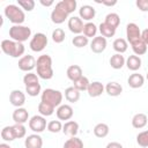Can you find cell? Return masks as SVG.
Returning a JSON list of instances; mask_svg holds the SVG:
<instances>
[{"instance_id": "9a60e30c", "label": "cell", "mask_w": 148, "mask_h": 148, "mask_svg": "<svg viewBox=\"0 0 148 148\" xmlns=\"http://www.w3.org/2000/svg\"><path fill=\"white\" fill-rule=\"evenodd\" d=\"M12 117L15 124H25L27 121H29V112L24 108H16L13 111Z\"/></svg>"}, {"instance_id": "83f0119b", "label": "cell", "mask_w": 148, "mask_h": 148, "mask_svg": "<svg viewBox=\"0 0 148 148\" xmlns=\"http://www.w3.org/2000/svg\"><path fill=\"white\" fill-rule=\"evenodd\" d=\"M112 47H113V50H114L117 53L123 54L124 52L127 51L128 43H127V40L124 39V38H117V39L113 40V43H112Z\"/></svg>"}, {"instance_id": "6da1fadb", "label": "cell", "mask_w": 148, "mask_h": 148, "mask_svg": "<svg viewBox=\"0 0 148 148\" xmlns=\"http://www.w3.org/2000/svg\"><path fill=\"white\" fill-rule=\"evenodd\" d=\"M37 75L43 80H50L53 77L52 68V58L49 54H42L37 58L36 61Z\"/></svg>"}, {"instance_id": "5b68a950", "label": "cell", "mask_w": 148, "mask_h": 148, "mask_svg": "<svg viewBox=\"0 0 148 148\" xmlns=\"http://www.w3.org/2000/svg\"><path fill=\"white\" fill-rule=\"evenodd\" d=\"M31 36V29L27 25H13L9 28V37L10 39L15 40V42H20L23 43L25 40H28Z\"/></svg>"}, {"instance_id": "e575fe53", "label": "cell", "mask_w": 148, "mask_h": 148, "mask_svg": "<svg viewBox=\"0 0 148 148\" xmlns=\"http://www.w3.org/2000/svg\"><path fill=\"white\" fill-rule=\"evenodd\" d=\"M1 139L6 142H8V141L10 142V141H14L16 139L14 131H13V126H5L1 130Z\"/></svg>"}, {"instance_id": "d4e9b609", "label": "cell", "mask_w": 148, "mask_h": 148, "mask_svg": "<svg viewBox=\"0 0 148 148\" xmlns=\"http://www.w3.org/2000/svg\"><path fill=\"white\" fill-rule=\"evenodd\" d=\"M80 92L75 87H68L65 89V98L69 103H76L80 99Z\"/></svg>"}, {"instance_id": "60d3db41", "label": "cell", "mask_w": 148, "mask_h": 148, "mask_svg": "<svg viewBox=\"0 0 148 148\" xmlns=\"http://www.w3.org/2000/svg\"><path fill=\"white\" fill-rule=\"evenodd\" d=\"M136 143L142 148L148 147V130L142 131L136 135Z\"/></svg>"}, {"instance_id": "7c38bea8", "label": "cell", "mask_w": 148, "mask_h": 148, "mask_svg": "<svg viewBox=\"0 0 148 148\" xmlns=\"http://www.w3.org/2000/svg\"><path fill=\"white\" fill-rule=\"evenodd\" d=\"M56 114H57V118L59 120H66V121H68L73 117L74 111H73V108L69 104H61L60 106L57 108Z\"/></svg>"}, {"instance_id": "30bf717a", "label": "cell", "mask_w": 148, "mask_h": 148, "mask_svg": "<svg viewBox=\"0 0 148 148\" xmlns=\"http://www.w3.org/2000/svg\"><path fill=\"white\" fill-rule=\"evenodd\" d=\"M36 59L34 56L31 54H27V56H23L22 58L18 59V62H17V66L18 68L22 71V72H31L35 67H36Z\"/></svg>"}, {"instance_id": "7402d4cb", "label": "cell", "mask_w": 148, "mask_h": 148, "mask_svg": "<svg viewBox=\"0 0 148 148\" xmlns=\"http://www.w3.org/2000/svg\"><path fill=\"white\" fill-rule=\"evenodd\" d=\"M148 123V117L146 113H142V112H139V113H135L132 118V126L134 128H143Z\"/></svg>"}, {"instance_id": "681fc988", "label": "cell", "mask_w": 148, "mask_h": 148, "mask_svg": "<svg viewBox=\"0 0 148 148\" xmlns=\"http://www.w3.org/2000/svg\"><path fill=\"white\" fill-rule=\"evenodd\" d=\"M96 2H97V3L105 5V6H110V7H111V6H114V5L117 3V1H116V0H113V1H105V0H104V1H98V0H97Z\"/></svg>"}, {"instance_id": "74e56055", "label": "cell", "mask_w": 148, "mask_h": 148, "mask_svg": "<svg viewBox=\"0 0 148 148\" xmlns=\"http://www.w3.org/2000/svg\"><path fill=\"white\" fill-rule=\"evenodd\" d=\"M23 83L25 87L31 86V84H37L39 83V76L32 72H29L23 76Z\"/></svg>"}, {"instance_id": "f6af8a7d", "label": "cell", "mask_w": 148, "mask_h": 148, "mask_svg": "<svg viewBox=\"0 0 148 148\" xmlns=\"http://www.w3.org/2000/svg\"><path fill=\"white\" fill-rule=\"evenodd\" d=\"M62 2H64V5H65V7L67 8V10L69 12V14H72V13L76 9L77 3H76L75 0H62Z\"/></svg>"}, {"instance_id": "4dcf8cb0", "label": "cell", "mask_w": 148, "mask_h": 148, "mask_svg": "<svg viewBox=\"0 0 148 148\" xmlns=\"http://www.w3.org/2000/svg\"><path fill=\"white\" fill-rule=\"evenodd\" d=\"M104 22L109 25H111L112 28L117 29L120 24V16L117 14V13H109L106 16H105V20Z\"/></svg>"}, {"instance_id": "4316f807", "label": "cell", "mask_w": 148, "mask_h": 148, "mask_svg": "<svg viewBox=\"0 0 148 148\" xmlns=\"http://www.w3.org/2000/svg\"><path fill=\"white\" fill-rule=\"evenodd\" d=\"M109 132H110V128H109L108 124H105V123H98L94 127V134L96 138H99V139L105 138L109 134Z\"/></svg>"}, {"instance_id": "d6986e66", "label": "cell", "mask_w": 148, "mask_h": 148, "mask_svg": "<svg viewBox=\"0 0 148 148\" xmlns=\"http://www.w3.org/2000/svg\"><path fill=\"white\" fill-rule=\"evenodd\" d=\"M127 83H128V86H130L131 88H133V89L141 88V87L143 86V83H145V77H143L141 74L134 72L133 74H131V75L128 76Z\"/></svg>"}, {"instance_id": "7a4b0ae2", "label": "cell", "mask_w": 148, "mask_h": 148, "mask_svg": "<svg viewBox=\"0 0 148 148\" xmlns=\"http://www.w3.org/2000/svg\"><path fill=\"white\" fill-rule=\"evenodd\" d=\"M1 50L5 54L12 58H22L25 51L23 43L15 42L13 39H3L1 42Z\"/></svg>"}, {"instance_id": "c3c4849f", "label": "cell", "mask_w": 148, "mask_h": 148, "mask_svg": "<svg viewBox=\"0 0 148 148\" xmlns=\"http://www.w3.org/2000/svg\"><path fill=\"white\" fill-rule=\"evenodd\" d=\"M141 38H142V40L145 42V44L148 46V28L141 31Z\"/></svg>"}, {"instance_id": "7bdbcfd3", "label": "cell", "mask_w": 148, "mask_h": 148, "mask_svg": "<svg viewBox=\"0 0 148 148\" xmlns=\"http://www.w3.org/2000/svg\"><path fill=\"white\" fill-rule=\"evenodd\" d=\"M40 90H42V87L39 83L37 84H31V86H28L25 87V92L31 96V97H35V96H38L40 94Z\"/></svg>"}, {"instance_id": "cb8c5ba5", "label": "cell", "mask_w": 148, "mask_h": 148, "mask_svg": "<svg viewBox=\"0 0 148 148\" xmlns=\"http://www.w3.org/2000/svg\"><path fill=\"white\" fill-rule=\"evenodd\" d=\"M66 75L71 81L74 82L82 76V68L79 65H71L66 71Z\"/></svg>"}, {"instance_id": "7dc6e473", "label": "cell", "mask_w": 148, "mask_h": 148, "mask_svg": "<svg viewBox=\"0 0 148 148\" xmlns=\"http://www.w3.org/2000/svg\"><path fill=\"white\" fill-rule=\"evenodd\" d=\"M105 148H124V147L121 143H119L117 141H112V142H109Z\"/></svg>"}, {"instance_id": "f907efd6", "label": "cell", "mask_w": 148, "mask_h": 148, "mask_svg": "<svg viewBox=\"0 0 148 148\" xmlns=\"http://www.w3.org/2000/svg\"><path fill=\"white\" fill-rule=\"evenodd\" d=\"M39 2H40V5H42V6H44V7H50V6H52V5L54 3V1H52V0H49V1L40 0Z\"/></svg>"}, {"instance_id": "ffe728a7", "label": "cell", "mask_w": 148, "mask_h": 148, "mask_svg": "<svg viewBox=\"0 0 148 148\" xmlns=\"http://www.w3.org/2000/svg\"><path fill=\"white\" fill-rule=\"evenodd\" d=\"M105 91L109 96L111 97H117L123 92V87L120 83L116 82V81H111L109 83H106L105 86Z\"/></svg>"}, {"instance_id": "d6a6232c", "label": "cell", "mask_w": 148, "mask_h": 148, "mask_svg": "<svg viewBox=\"0 0 148 148\" xmlns=\"http://www.w3.org/2000/svg\"><path fill=\"white\" fill-rule=\"evenodd\" d=\"M131 46H132V50H133V52H134V54L135 56H143L146 52H147V45L145 44V42L141 39V40H138V42H135V43H133V44H131Z\"/></svg>"}, {"instance_id": "e0dca14e", "label": "cell", "mask_w": 148, "mask_h": 148, "mask_svg": "<svg viewBox=\"0 0 148 148\" xmlns=\"http://www.w3.org/2000/svg\"><path fill=\"white\" fill-rule=\"evenodd\" d=\"M95 15H96V10L90 5H83L79 9V17L82 21L83 20L84 21H90V20H92L95 17Z\"/></svg>"}, {"instance_id": "ac0fdd59", "label": "cell", "mask_w": 148, "mask_h": 148, "mask_svg": "<svg viewBox=\"0 0 148 148\" xmlns=\"http://www.w3.org/2000/svg\"><path fill=\"white\" fill-rule=\"evenodd\" d=\"M105 90V87L103 86L102 82L99 81H94V82H90L89 84V88H88V95L90 97H98L101 96Z\"/></svg>"}, {"instance_id": "f1b7e54d", "label": "cell", "mask_w": 148, "mask_h": 148, "mask_svg": "<svg viewBox=\"0 0 148 148\" xmlns=\"http://www.w3.org/2000/svg\"><path fill=\"white\" fill-rule=\"evenodd\" d=\"M98 30H99V32H101V36H103V37H105V38H110V37H113V36H114L117 29L112 28L111 25L106 24L105 22H102V23L99 24V27H98Z\"/></svg>"}, {"instance_id": "ab89813d", "label": "cell", "mask_w": 148, "mask_h": 148, "mask_svg": "<svg viewBox=\"0 0 148 148\" xmlns=\"http://www.w3.org/2000/svg\"><path fill=\"white\" fill-rule=\"evenodd\" d=\"M13 131H14V134H15L16 139H22L27 134V128H25L24 124H14L13 125Z\"/></svg>"}, {"instance_id": "bcb514c9", "label": "cell", "mask_w": 148, "mask_h": 148, "mask_svg": "<svg viewBox=\"0 0 148 148\" xmlns=\"http://www.w3.org/2000/svg\"><path fill=\"white\" fill-rule=\"evenodd\" d=\"M136 7L141 12H148V0H136L135 1Z\"/></svg>"}, {"instance_id": "9c48e42d", "label": "cell", "mask_w": 148, "mask_h": 148, "mask_svg": "<svg viewBox=\"0 0 148 148\" xmlns=\"http://www.w3.org/2000/svg\"><path fill=\"white\" fill-rule=\"evenodd\" d=\"M126 37H127V42L130 44H133V43L142 39L141 38V30L136 23L131 22L126 25Z\"/></svg>"}, {"instance_id": "484cf974", "label": "cell", "mask_w": 148, "mask_h": 148, "mask_svg": "<svg viewBox=\"0 0 148 148\" xmlns=\"http://www.w3.org/2000/svg\"><path fill=\"white\" fill-rule=\"evenodd\" d=\"M109 62H110V65H111V67L113 69H121L124 67V65L126 64V60H125V58H124L123 54L116 53V54L111 56Z\"/></svg>"}, {"instance_id": "5bb4252c", "label": "cell", "mask_w": 148, "mask_h": 148, "mask_svg": "<svg viewBox=\"0 0 148 148\" xmlns=\"http://www.w3.org/2000/svg\"><path fill=\"white\" fill-rule=\"evenodd\" d=\"M67 25H68V29L73 34H76V35H81V32H83V21L79 17V16H72L68 18V22H67Z\"/></svg>"}, {"instance_id": "816d5d0a", "label": "cell", "mask_w": 148, "mask_h": 148, "mask_svg": "<svg viewBox=\"0 0 148 148\" xmlns=\"http://www.w3.org/2000/svg\"><path fill=\"white\" fill-rule=\"evenodd\" d=\"M0 148H12L8 143H6V142H2V143H0Z\"/></svg>"}, {"instance_id": "8992f818", "label": "cell", "mask_w": 148, "mask_h": 148, "mask_svg": "<svg viewBox=\"0 0 148 148\" xmlns=\"http://www.w3.org/2000/svg\"><path fill=\"white\" fill-rule=\"evenodd\" d=\"M68 15H69V12L67 10V8L65 7V5L61 0V1L57 2L54 6V8L51 13V21L54 24H61L68 18Z\"/></svg>"}, {"instance_id": "8fae6325", "label": "cell", "mask_w": 148, "mask_h": 148, "mask_svg": "<svg viewBox=\"0 0 148 148\" xmlns=\"http://www.w3.org/2000/svg\"><path fill=\"white\" fill-rule=\"evenodd\" d=\"M9 102L15 108H22L25 103V94L18 89H14L9 94Z\"/></svg>"}, {"instance_id": "ba28073f", "label": "cell", "mask_w": 148, "mask_h": 148, "mask_svg": "<svg viewBox=\"0 0 148 148\" xmlns=\"http://www.w3.org/2000/svg\"><path fill=\"white\" fill-rule=\"evenodd\" d=\"M28 125H29V128L35 132V133H42L43 131L46 130L47 127V124H46V120H45V117L40 116V114H35L32 116L29 121H28Z\"/></svg>"}, {"instance_id": "52a82bcc", "label": "cell", "mask_w": 148, "mask_h": 148, "mask_svg": "<svg viewBox=\"0 0 148 148\" xmlns=\"http://www.w3.org/2000/svg\"><path fill=\"white\" fill-rule=\"evenodd\" d=\"M47 37L45 34L43 32H37L32 36V38L30 39V43H29V47L31 49V51L34 52H42L46 45H47Z\"/></svg>"}, {"instance_id": "d590c367", "label": "cell", "mask_w": 148, "mask_h": 148, "mask_svg": "<svg viewBox=\"0 0 148 148\" xmlns=\"http://www.w3.org/2000/svg\"><path fill=\"white\" fill-rule=\"evenodd\" d=\"M74 83V86L73 87H75L79 91H84V90H88V88H89V84H90V82H89V80H88V77L87 76H81L80 79H77L76 81H74L73 82Z\"/></svg>"}, {"instance_id": "b9f144b4", "label": "cell", "mask_w": 148, "mask_h": 148, "mask_svg": "<svg viewBox=\"0 0 148 148\" xmlns=\"http://www.w3.org/2000/svg\"><path fill=\"white\" fill-rule=\"evenodd\" d=\"M47 131L51 133H59L62 131V124L60 120H51L47 123Z\"/></svg>"}, {"instance_id": "f5cc1de1", "label": "cell", "mask_w": 148, "mask_h": 148, "mask_svg": "<svg viewBox=\"0 0 148 148\" xmlns=\"http://www.w3.org/2000/svg\"><path fill=\"white\" fill-rule=\"evenodd\" d=\"M146 79H147V80H148V73H147V76H146Z\"/></svg>"}, {"instance_id": "836d02e7", "label": "cell", "mask_w": 148, "mask_h": 148, "mask_svg": "<svg viewBox=\"0 0 148 148\" xmlns=\"http://www.w3.org/2000/svg\"><path fill=\"white\" fill-rule=\"evenodd\" d=\"M54 109H56V108H53L52 105L46 104V103H44V102H40V103L38 104V112H39V114L43 116V117L52 116L53 112H54Z\"/></svg>"}, {"instance_id": "44dd1931", "label": "cell", "mask_w": 148, "mask_h": 148, "mask_svg": "<svg viewBox=\"0 0 148 148\" xmlns=\"http://www.w3.org/2000/svg\"><path fill=\"white\" fill-rule=\"evenodd\" d=\"M79 132V124L74 120H68L65 121V124L62 125V133L69 136H76Z\"/></svg>"}, {"instance_id": "2e32d148", "label": "cell", "mask_w": 148, "mask_h": 148, "mask_svg": "<svg viewBox=\"0 0 148 148\" xmlns=\"http://www.w3.org/2000/svg\"><path fill=\"white\" fill-rule=\"evenodd\" d=\"M24 147L25 148H42L43 147V139L39 134L34 133L25 138L24 140Z\"/></svg>"}, {"instance_id": "ee69618b", "label": "cell", "mask_w": 148, "mask_h": 148, "mask_svg": "<svg viewBox=\"0 0 148 148\" xmlns=\"http://www.w3.org/2000/svg\"><path fill=\"white\" fill-rule=\"evenodd\" d=\"M17 5L22 9H24L27 12H31L35 8V5L36 3H35L34 0H17Z\"/></svg>"}, {"instance_id": "3957f363", "label": "cell", "mask_w": 148, "mask_h": 148, "mask_svg": "<svg viewBox=\"0 0 148 148\" xmlns=\"http://www.w3.org/2000/svg\"><path fill=\"white\" fill-rule=\"evenodd\" d=\"M3 14L14 25L22 24L25 20V14L18 5H14V3L7 5L3 9Z\"/></svg>"}, {"instance_id": "f546056e", "label": "cell", "mask_w": 148, "mask_h": 148, "mask_svg": "<svg viewBox=\"0 0 148 148\" xmlns=\"http://www.w3.org/2000/svg\"><path fill=\"white\" fill-rule=\"evenodd\" d=\"M62 148H83V141L77 136H71L65 141Z\"/></svg>"}, {"instance_id": "4fadbf2b", "label": "cell", "mask_w": 148, "mask_h": 148, "mask_svg": "<svg viewBox=\"0 0 148 148\" xmlns=\"http://www.w3.org/2000/svg\"><path fill=\"white\" fill-rule=\"evenodd\" d=\"M106 38L103 36H96L95 38H92V40L90 42V50L94 53H102L105 51L106 49Z\"/></svg>"}, {"instance_id": "f35d334b", "label": "cell", "mask_w": 148, "mask_h": 148, "mask_svg": "<svg viewBox=\"0 0 148 148\" xmlns=\"http://www.w3.org/2000/svg\"><path fill=\"white\" fill-rule=\"evenodd\" d=\"M66 38V35H65V31L61 29V28H57L52 31V40L57 44H60L65 40Z\"/></svg>"}, {"instance_id": "277c9868", "label": "cell", "mask_w": 148, "mask_h": 148, "mask_svg": "<svg viewBox=\"0 0 148 148\" xmlns=\"http://www.w3.org/2000/svg\"><path fill=\"white\" fill-rule=\"evenodd\" d=\"M64 95L60 90H56L52 88H46L40 95V102L52 105L53 108H58L61 105Z\"/></svg>"}, {"instance_id": "8d00e7d4", "label": "cell", "mask_w": 148, "mask_h": 148, "mask_svg": "<svg viewBox=\"0 0 148 148\" xmlns=\"http://www.w3.org/2000/svg\"><path fill=\"white\" fill-rule=\"evenodd\" d=\"M72 43L75 47L77 49H81V47H84L89 44V38L86 37L84 35H76L73 39H72Z\"/></svg>"}, {"instance_id": "1f68e13d", "label": "cell", "mask_w": 148, "mask_h": 148, "mask_svg": "<svg viewBox=\"0 0 148 148\" xmlns=\"http://www.w3.org/2000/svg\"><path fill=\"white\" fill-rule=\"evenodd\" d=\"M97 30H98V28H97V25L95 24V23H92V22H87L86 24H84V27H83V35L86 36V37H88V38H95L96 37V34H97Z\"/></svg>"}, {"instance_id": "603a6c76", "label": "cell", "mask_w": 148, "mask_h": 148, "mask_svg": "<svg viewBox=\"0 0 148 148\" xmlns=\"http://www.w3.org/2000/svg\"><path fill=\"white\" fill-rule=\"evenodd\" d=\"M141 58L139 56H135V54H132L127 59H126V67L130 69V71H133V72H136L140 67H141Z\"/></svg>"}]
</instances>
